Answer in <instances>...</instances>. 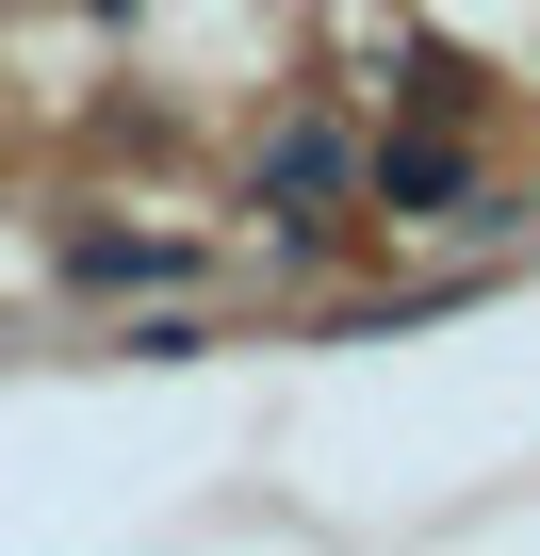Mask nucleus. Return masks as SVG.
<instances>
[{"label":"nucleus","instance_id":"f257e3e1","mask_svg":"<svg viewBox=\"0 0 540 556\" xmlns=\"http://www.w3.org/2000/svg\"><path fill=\"white\" fill-rule=\"evenodd\" d=\"M344 180H361V131H328V115H296L279 148L246 164V197H262V213H312V197H344Z\"/></svg>","mask_w":540,"mask_h":556},{"label":"nucleus","instance_id":"f03ea898","mask_svg":"<svg viewBox=\"0 0 540 556\" xmlns=\"http://www.w3.org/2000/svg\"><path fill=\"white\" fill-rule=\"evenodd\" d=\"M361 197H393V213H459V197H475V148H459V131H393V148H361Z\"/></svg>","mask_w":540,"mask_h":556},{"label":"nucleus","instance_id":"7ed1b4c3","mask_svg":"<svg viewBox=\"0 0 540 556\" xmlns=\"http://www.w3.org/2000/svg\"><path fill=\"white\" fill-rule=\"evenodd\" d=\"M66 278H99V295H115V278H197V245H164V229H83Z\"/></svg>","mask_w":540,"mask_h":556}]
</instances>
